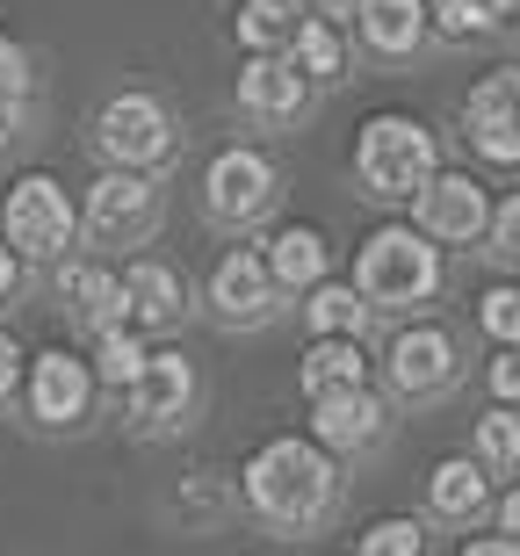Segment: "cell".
I'll return each instance as SVG.
<instances>
[{
    "instance_id": "obj_2",
    "label": "cell",
    "mask_w": 520,
    "mask_h": 556,
    "mask_svg": "<svg viewBox=\"0 0 520 556\" xmlns=\"http://www.w3.org/2000/svg\"><path fill=\"white\" fill-rule=\"evenodd\" d=\"M354 289L369 311H413L441 289V247L419 225H383L354 253Z\"/></svg>"
},
{
    "instance_id": "obj_33",
    "label": "cell",
    "mask_w": 520,
    "mask_h": 556,
    "mask_svg": "<svg viewBox=\"0 0 520 556\" xmlns=\"http://www.w3.org/2000/svg\"><path fill=\"white\" fill-rule=\"evenodd\" d=\"M22 383V348H15V332H0V397Z\"/></svg>"
},
{
    "instance_id": "obj_6",
    "label": "cell",
    "mask_w": 520,
    "mask_h": 556,
    "mask_svg": "<svg viewBox=\"0 0 520 556\" xmlns=\"http://www.w3.org/2000/svg\"><path fill=\"white\" fill-rule=\"evenodd\" d=\"M94 144H102L109 166H130V174L167 166L174 160L167 102H152V94H116V102H102V116H94Z\"/></svg>"
},
{
    "instance_id": "obj_11",
    "label": "cell",
    "mask_w": 520,
    "mask_h": 556,
    "mask_svg": "<svg viewBox=\"0 0 520 556\" xmlns=\"http://www.w3.org/2000/svg\"><path fill=\"white\" fill-rule=\"evenodd\" d=\"M87 405H94V369H87V354L43 348L37 362H29V413H37V427H80Z\"/></svg>"
},
{
    "instance_id": "obj_30",
    "label": "cell",
    "mask_w": 520,
    "mask_h": 556,
    "mask_svg": "<svg viewBox=\"0 0 520 556\" xmlns=\"http://www.w3.org/2000/svg\"><path fill=\"white\" fill-rule=\"evenodd\" d=\"M478 326L499 340V348H520V282H499L478 296Z\"/></svg>"
},
{
    "instance_id": "obj_22",
    "label": "cell",
    "mask_w": 520,
    "mask_h": 556,
    "mask_svg": "<svg viewBox=\"0 0 520 556\" xmlns=\"http://www.w3.org/2000/svg\"><path fill=\"white\" fill-rule=\"evenodd\" d=\"M304 318H312V332H347V340H362L369 304H362L354 282H312L304 289Z\"/></svg>"
},
{
    "instance_id": "obj_13",
    "label": "cell",
    "mask_w": 520,
    "mask_h": 556,
    "mask_svg": "<svg viewBox=\"0 0 520 556\" xmlns=\"http://www.w3.org/2000/svg\"><path fill=\"white\" fill-rule=\"evenodd\" d=\"M304 102H312V80H304V65H296L290 51H253V59L239 65V109H246V116H261V124H296Z\"/></svg>"
},
{
    "instance_id": "obj_5",
    "label": "cell",
    "mask_w": 520,
    "mask_h": 556,
    "mask_svg": "<svg viewBox=\"0 0 520 556\" xmlns=\"http://www.w3.org/2000/svg\"><path fill=\"white\" fill-rule=\"evenodd\" d=\"M152 225H160V181H152V174L109 166L102 181L87 188V203H80V231L94 239V247H145Z\"/></svg>"
},
{
    "instance_id": "obj_36",
    "label": "cell",
    "mask_w": 520,
    "mask_h": 556,
    "mask_svg": "<svg viewBox=\"0 0 520 556\" xmlns=\"http://www.w3.org/2000/svg\"><path fill=\"white\" fill-rule=\"evenodd\" d=\"M15 253H8V239H0V304H8V296H15Z\"/></svg>"
},
{
    "instance_id": "obj_32",
    "label": "cell",
    "mask_w": 520,
    "mask_h": 556,
    "mask_svg": "<svg viewBox=\"0 0 520 556\" xmlns=\"http://www.w3.org/2000/svg\"><path fill=\"white\" fill-rule=\"evenodd\" d=\"M492 397L520 413V348H499V362H492Z\"/></svg>"
},
{
    "instance_id": "obj_21",
    "label": "cell",
    "mask_w": 520,
    "mask_h": 556,
    "mask_svg": "<svg viewBox=\"0 0 520 556\" xmlns=\"http://www.w3.org/2000/svg\"><path fill=\"white\" fill-rule=\"evenodd\" d=\"M484 498H492V484H484L478 455H448V463H434V477H427V506H434L441 520H478Z\"/></svg>"
},
{
    "instance_id": "obj_9",
    "label": "cell",
    "mask_w": 520,
    "mask_h": 556,
    "mask_svg": "<svg viewBox=\"0 0 520 556\" xmlns=\"http://www.w3.org/2000/svg\"><path fill=\"white\" fill-rule=\"evenodd\" d=\"M203 203H210L217 225H253V217L275 203V160H268V152H253V144L217 152L210 174H203Z\"/></svg>"
},
{
    "instance_id": "obj_24",
    "label": "cell",
    "mask_w": 520,
    "mask_h": 556,
    "mask_svg": "<svg viewBox=\"0 0 520 556\" xmlns=\"http://www.w3.org/2000/svg\"><path fill=\"white\" fill-rule=\"evenodd\" d=\"M290 59L304 65V80H333L340 59H347V43H340V29L326 15H304V22H296V37H290Z\"/></svg>"
},
{
    "instance_id": "obj_27",
    "label": "cell",
    "mask_w": 520,
    "mask_h": 556,
    "mask_svg": "<svg viewBox=\"0 0 520 556\" xmlns=\"http://www.w3.org/2000/svg\"><path fill=\"white\" fill-rule=\"evenodd\" d=\"M22 116H29V59H22V43L0 37V144L22 130Z\"/></svg>"
},
{
    "instance_id": "obj_28",
    "label": "cell",
    "mask_w": 520,
    "mask_h": 556,
    "mask_svg": "<svg viewBox=\"0 0 520 556\" xmlns=\"http://www.w3.org/2000/svg\"><path fill=\"white\" fill-rule=\"evenodd\" d=\"M427 22H434L441 37H492V29H506V22H499V0H434V8H427Z\"/></svg>"
},
{
    "instance_id": "obj_15",
    "label": "cell",
    "mask_w": 520,
    "mask_h": 556,
    "mask_svg": "<svg viewBox=\"0 0 520 556\" xmlns=\"http://www.w3.org/2000/svg\"><path fill=\"white\" fill-rule=\"evenodd\" d=\"M312 441L326 455H369L383 441V397L362 383V391H333L312 397Z\"/></svg>"
},
{
    "instance_id": "obj_1",
    "label": "cell",
    "mask_w": 520,
    "mask_h": 556,
    "mask_svg": "<svg viewBox=\"0 0 520 556\" xmlns=\"http://www.w3.org/2000/svg\"><path fill=\"white\" fill-rule=\"evenodd\" d=\"M239 477H246V506L268 520V528H282V535H312L318 520L333 514V498H340L333 455L318 448V441H296V433L261 441Z\"/></svg>"
},
{
    "instance_id": "obj_17",
    "label": "cell",
    "mask_w": 520,
    "mask_h": 556,
    "mask_svg": "<svg viewBox=\"0 0 520 556\" xmlns=\"http://www.w3.org/2000/svg\"><path fill=\"white\" fill-rule=\"evenodd\" d=\"M59 296H65L73 332H87V340H102V332L124 326V289H116L109 268H94V261H65L59 268Z\"/></svg>"
},
{
    "instance_id": "obj_25",
    "label": "cell",
    "mask_w": 520,
    "mask_h": 556,
    "mask_svg": "<svg viewBox=\"0 0 520 556\" xmlns=\"http://www.w3.org/2000/svg\"><path fill=\"white\" fill-rule=\"evenodd\" d=\"M478 463H484V477L520 470V413L513 405H492V413L478 419Z\"/></svg>"
},
{
    "instance_id": "obj_19",
    "label": "cell",
    "mask_w": 520,
    "mask_h": 556,
    "mask_svg": "<svg viewBox=\"0 0 520 556\" xmlns=\"http://www.w3.org/2000/svg\"><path fill=\"white\" fill-rule=\"evenodd\" d=\"M296 383H304V397L362 391V383H369V354H362V340H347V332H318L312 354H304V369H296Z\"/></svg>"
},
{
    "instance_id": "obj_8",
    "label": "cell",
    "mask_w": 520,
    "mask_h": 556,
    "mask_svg": "<svg viewBox=\"0 0 520 556\" xmlns=\"http://www.w3.org/2000/svg\"><path fill=\"white\" fill-rule=\"evenodd\" d=\"M413 225L434 239V247H478L484 225H492V203H484L478 174H434V181L413 195Z\"/></svg>"
},
{
    "instance_id": "obj_4",
    "label": "cell",
    "mask_w": 520,
    "mask_h": 556,
    "mask_svg": "<svg viewBox=\"0 0 520 556\" xmlns=\"http://www.w3.org/2000/svg\"><path fill=\"white\" fill-rule=\"evenodd\" d=\"M0 225H8V253H22V261H65V247L80 239V203L51 174H22L8 188V203H0Z\"/></svg>"
},
{
    "instance_id": "obj_29",
    "label": "cell",
    "mask_w": 520,
    "mask_h": 556,
    "mask_svg": "<svg viewBox=\"0 0 520 556\" xmlns=\"http://www.w3.org/2000/svg\"><path fill=\"white\" fill-rule=\"evenodd\" d=\"M362 556H427V528H419L413 514L369 520V528H362Z\"/></svg>"
},
{
    "instance_id": "obj_18",
    "label": "cell",
    "mask_w": 520,
    "mask_h": 556,
    "mask_svg": "<svg viewBox=\"0 0 520 556\" xmlns=\"http://www.w3.org/2000/svg\"><path fill=\"white\" fill-rule=\"evenodd\" d=\"M354 15H362V43H369L376 59H405L427 43V0H354Z\"/></svg>"
},
{
    "instance_id": "obj_26",
    "label": "cell",
    "mask_w": 520,
    "mask_h": 556,
    "mask_svg": "<svg viewBox=\"0 0 520 556\" xmlns=\"http://www.w3.org/2000/svg\"><path fill=\"white\" fill-rule=\"evenodd\" d=\"M87 369H94V383H109V391H130V376L145 369V340H138L130 326L102 332V340H94V362H87Z\"/></svg>"
},
{
    "instance_id": "obj_16",
    "label": "cell",
    "mask_w": 520,
    "mask_h": 556,
    "mask_svg": "<svg viewBox=\"0 0 520 556\" xmlns=\"http://www.w3.org/2000/svg\"><path fill=\"white\" fill-rule=\"evenodd\" d=\"M116 289H124V326L130 332H167V326H181L188 282L167 268V261H130V268L116 275Z\"/></svg>"
},
{
    "instance_id": "obj_12",
    "label": "cell",
    "mask_w": 520,
    "mask_h": 556,
    "mask_svg": "<svg viewBox=\"0 0 520 556\" xmlns=\"http://www.w3.org/2000/svg\"><path fill=\"white\" fill-rule=\"evenodd\" d=\"M383 376L397 383V397H434L456 383V332L448 326H405L383 354Z\"/></svg>"
},
{
    "instance_id": "obj_23",
    "label": "cell",
    "mask_w": 520,
    "mask_h": 556,
    "mask_svg": "<svg viewBox=\"0 0 520 556\" xmlns=\"http://www.w3.org/2000/svg\"><path fill=\"white\" fill-rule=\"evenodd\" d=\"M296 22H304L296 0H246V8H239V43H246V51H290Z\"/></svg>"
},
{
    "instance_id": "obj_37",
    "label": "cell",
    "mask_w": 520,
    "mask_h": 556,
    "mask_svg": "<svg viewBox=\"0 0 520 556\" xmlns=\"http://www.w3.org/2000/svg\"><path fill=\"white\" fill-rule=\"evenodd\" d=\"M499 22H506V29H520V0H499Z\"/></svg>"
},
{
    "instance_id": "obj_34",
    "label": "cell",
    "mask_w": 520,
    "mask_h": 556,
    "mask_svg": "<svg viewBox=\"0 0 520 556\" xmlns=\"http://www.w3.org/2000/svg\"><path fill=\"white\" fill-rule=\"evenodd\" d=\"M462 556H520L513 535H478V542H462Z\"/></svg>"
},
{
    "instance_id": "obj_7",
    "label": "cell",
    "mask_w": 520,
    "mask_h": 556,
    "mask_svg": "<svg viewBox=\"0 0 520 556\" xmlns=\"http://www.w3.org/2000/svg\"><path fill=\"white\" fill-rule=\"evenodd\" d=\"M130 433L138 441H160V433H174L188 419V405H195V369H188L174 348H145V369L130 376Z\"/></svg>"
},
{
    "instance_id": "obj_31",
    "label": "cell",
    "mask_w": 520,
    "mask_h": 556,
    "mask_svg": "<svg viewBox=\"0 0 520 556\" xmlns=\"http://www.w3.org/2000/svg\"><path fill=\"white\" fill-rule=\"evenodd\" d=\"M492 253H506V261H520V195H506L499 210H492Z\"/></svg>"
},
{
    "instance_id": "obj_20",
    "label": "cell",
    "mask_w": 520,
    "mask_h": 556,
    "mask_svg": "<svg viewBox=\"0 0 520 556\" xmlns=\"http://www.w3.org/2000/svg\"><path fill=\"white\" fill-rule=\"evenodd\" d=\"M261 261H268L275 289H312V282H326V268H333V247H326L318 225H282Z\"/></svg>"
},
{
    "instance_id": "obj_3",
    "label": "cell",
    "mask_w": 520,
    "mask_h": 556,
    "mask_svg": "<svg viewBox=\"0 0 520 556\" xmlns=\"http://www.w3.org/2000/svg\"><path fill=\"white\" fill-rule=\"evenodd\" d=\"M354 174H362V188L383 195V203H413L419 188L441 174V144L419 116L383 109V116H369L362 138H354Z\"/></svg>"
},
{
    "instance_id": "obj_14",
    "label": "cell",
    "mask_w": 520,
    "mask_h": 556,
    "mask_svg": "<svg viewBox=\"0 0 520 556\" xmlns=\"http://www.w3.org/2000/svg\"><path fill=\"white\" fill-rule=\"evenodd\" d=\"M275 275H268V261L261 253H246V247H231L217 268H210V311L225 318V326H261V318H275Z\"/></svg>"
},
{
    "instance_id": "obj_35",
    "label": "cell",
    "mask_w": 520,
    "mask_h": 556,
    "mask_svg": "<svg viewBox=\"0 0 520 556\" xmlns=\"http://www.w3.org/2000/svg\"><path fill=\"white\" fill-rule=\"evenodd\" d=\"M499 535H513V542H520V484L499 498Z\"/></svg>"
},
{
    "instance_id": "obj_10",
    "label": "cell",
    "mask_w": 520,
    "mask_h": 556,
    "mask_svg": "<svg viewBox=\"0 0 520 556\" xmlns=\"http://www.w3.org/2000/svg\"><path fill=\"white\" fill-rule=\"evenodd\" d=\"M462 130L492 166H520V65L506 73H484L462 102Z\"/></svg>"
}]
</instances>
